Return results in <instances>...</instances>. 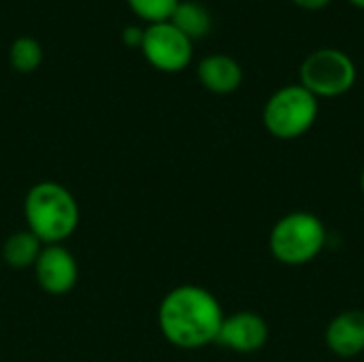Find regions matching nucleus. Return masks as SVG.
Wrapping results in <instances>:
<instances>
[{
	"label": "nucleus",
	"instance_id": "nucleus-6",
	"mask_svg": "<svg viewBox=\"0 0 364 362\" xmlns=\"http://www.w3.org/2000/svg\"><path fill=\"white\" fill-rule=\"evenodd\" d=\"M143 58L162 73H179L188 68L194 55L192 41L177 30L171 21L149 23L143 30V43H141Z\"/></svg>",
	"mask_w": 364,
	"mask_h": 362
},
{
	"label": "nucleus",
	"instance_id": "nucleus-18",
	"mask_svg": "<svg viewBox=\"0 0 364 362\" xmlns=\"http://www.w3.org/2000/svg\"><path fill=\"white\" fill-rule=\"evenodd\" d=\"M360 190H363V194H364V169H363V175H360Z\"/></svg>",
	"mask_w": 364,
	"mask_h": 362
},
{
	"label": "nucleus",
	"instance_id": "nucleus-17",
	"mask_svg": "<svg viewBox=\"0 0 364 362\" xmlns=\"http://www.w3.org/2000/svg\"><path fill=\"white\" fill-rule=\"evenodd\" d=\"M352 6H356V9H360V11H364V0H348Z\"/></svg>",
	"mask_w": 364,
	"mask_h": 362
},
{
	"label": "nucleus",
	"instance_id": "nucleus-7",
	"mask_svg": "<svg viewBox=\"0 0 364 362\" xmlns=\"http://www.w3.org/2000/svg\"><path fill=\"white\" fill-rule=\"evenodd\" d=\"M34 277L51 297L68 294L79 280V265L64 245H45L34 265Z\"/></svg>",
	"mask_w": 364,
	"mask_h": 362
},
{
	"label": "nucleus",
	"instance_id": "nucleus-8",
	"mask_svg": "<svg viewBox=\"0 0 364 362\" xmlns=\"http://www.w3.org/2000/svg\"><path fill=\"white\" fill-rule=\"evenodd\" d=\"M269 341V324L256 312H237L232 316H224L215 344L226 350L239 354H252L267 346Z\"/></svg>",
	"mask_w": 364,
	"mask_h": 362
},
{
	"label": "nucleus",
	"instance_id": "nucleus-5",
	"mask_svg": "<svg viewBox=\"0 0 364 362\" xmlns=\"http://www.w3.org/2000/svg\"><path fill=\"white\" fill-rule=\"evenodd\" d=\"M301 85L320 98H339L348 94L358 79L356 62L341 49L322 47L311 51L299 68Z\"/></svg>",
	"mask_w": 364,
	"mask_h": 362
},
{
	"label": "nucleus",
	"instance_id": "nucleus-11",
	"mask_svg": "<svg viewBox=\"0 0 364 362\" xmlns=\"http://www.w3.org/2000/svg\"><path fill=\"white\" fill-rule=\"evenodd\" d=\"M43 247L45 245L30 230H19V233H13L4 241V245H2V260L11 269H30V267L36 265Z\"/></svg>",
	"mask_w": 364,
	"mask_h": 362
},
{
	"label": "nucleus",
	"instance_id": "nucleus-3",
	"mask_svg": "<svg viewBox=\"0 0 364 362\" xmlns=\"http://www.w3.org/2000/svg\"><path fill=\"white\" fill-rule=\"evenodd\" d=\"M326 239V226L316 213L292 211L273 224L269 235V250L277 262L288 267H303L322 254Z\"/></svg>",
	"mask_w": 364,
	"mask_h": 362
},
{
	"label": "nucleus",
	"instance_id": "nucleus-10",
	"mask_svg": "<svg viewBox=\"0 0 364 362\" xmlns=\"http://www.w3.org/2000/svg\"><path fill=\"white\" fill-rule=\"evenodd\" d=\"M196 75L205 90L220 94V96L237 92L243 83L241 64L232 55H226V53H211L203 58L198 62Z\"/></svg>",
	"mask_w": 364,
	"mask_h": 362
},
{
	"label": "nucleus",
	"instance_id": "nucleus-14",
	"mask_svg": "<svg viewBox=\"0 0 364 362\" xmlns=\"http://www.w3.org/2000/svg\"><path fill=\"white\" fill-rule=\"evenodd\" d=\"M126 2H128L130 11L139 19L147 21V26H149V23L168 21L181 0H126Z\"/></svg>",
	"mask_w": 364,
	"mask_h": 362
},
{
	"label": "nucleus",
	"instance_id": "nucleus-4",
	"mask_svg": "<svg viewBox=\"0 0 364 362\" xmlns=\"http://www.w3.org/2000/svg\"><path fill=\"white\" fill-rule=\"evenodd\" d=\"M320 113V100L301 83H290L275 90L262 109L267 132L282 141H292L307 134Z\"/></svg>",
	"mask_w": 364,
	"mask_h": 362
},
{
	"label": "nucleus",
	"instance_id": "nucleus-15",
	"mask_svg": "<svg viewBox=\"0 0 364 362\" xmlns=\"http://www.w3.org/2000/svg\"><path fill=\"white\" fill-rule=\"evenodd\" d=\"M143 30H145V28L126 26L124 32H122V41H124L128 47H141V43H143Z\"/></svg>",
	"mask_w": 364,
	"mask_h": 362
},
{
	"label": "nucleus",
	"instance_id": "nucleus-2",
	"mask_svg": "<svg viewBox=\"0 0 364 362\" xmlns=\"http://www.w3.org/2000/svg\"><path fill=\"white\" fill-rule=\"evenodd\" d=\"M28 230L43 245H62L79 226V205L73 192L58 181L32 186L23 201Z\"/></svg>",
	"mask_w": 364,
	"mask_h": 362
},
{
	"label": "nucleus",
	"instance_id": "nucleus-1",
	"mask_svg": "<svg viewBox=\"0 0 364 362\" xmlns=\"http://www.w3.org/2000/svg\"><path fill=\"white\" fill-rule=\"evenodd\" d=\"M224 312L220 301L203 286H177L158 307V324L168 344L181 350H200L215 344Z\"/></svg>",
	"mask_w": 364,
	"mask_h": 362
},
{
	"label": "nucleus",
	"instance_id": "nucleus-9",
	"mask_svg": "<svg viewBox=\"0 0 364 362\" xmlns=\"http://www.w3.org/2000/svg\"><path fill=\"white\" fill-rule=\"evenodd\" d=\"M326 348L339 358H354L364 352V309L337 314L324 331Z\"/></svg>",
	"mask_w": 364,
	"mask_h": 362
},
{
	"label": "nucleus",
	"instance_id": "nucleus-16",
	"mask_svg": "<svg viewBox=\"0 0 364 362\" xmlns=\"http://www.w3.org/2000/svg\"><path fill=\"white\" fill-rule=\"evenodd\" d=\"M290 2L303 11H322L331 4V0H290Z\"/></svg>",
	"mask_w": 364,
	"mask_h": 362
},
{
	"label": "nucleus",
	"instance_id": "nucleus-12",
	"mask_svg": "<svg viewBox=\"0 0 364 362\" xmlns=\"http://www.w3.org/2000/svg\"><path fill=\"white\" fill-rule=\"evenodd\" d=\"M168 21L177 30H181L190 41L203 38L211 30V15H209L207 6H203L200 2H194V0H181Z\"/></svg>",
	"mask_w": 364,
	"mask_h": 362
},
{
	"label": "nucleus",
	"instance_id": "nucleus-13",
	"mask_svg": "<svg viewBox=\"0 0 364 362\" xmlns=\"http://www.w3.org/2000/svg\"><path fill=\"white\" fill-rule=\"evenodd\" d=\"M9 62L17 73H32L43 62V47L32 36H19L9 47Z\"/></svg>",
	"mask_w": 364,
	"mask_h": 362
}]
</instances>
